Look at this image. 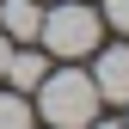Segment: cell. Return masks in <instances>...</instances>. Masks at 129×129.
<instances>
[{
	"instance_id": "30bf717a",
	"label": "cell",
	"mask_w": 129,
	"mask_h": 129,
	"mask_svg": "<svg viewBox=\"0 0 129 129\" xmlns=\"http://www.w3.org/2000/svg\"><path fill=\"white\" fill-rule=\"evenodd\" d=\"M123 129H129V123H123Z\"/></svg>"
},
{
	"instance_id": "52a82bcc",
	"label": "cell",
	"mask_w": 129,
	"mask_h": 129,
	"mask_svg": "<svg viewBox=\"0 0 129 129\" xmlns=\"http://www.w3.org/2000/svg\"><path fill=\"white\" fill-rule=\"evenodd\" d=\"M105 12H111V25L129 31V0H105Z\"/></svg>"
},
{
	"instance_id": "3957f363",
	"label": "cell",
	"mask_w": 129,
	"mask_h": 129,
	"mask_svg": "<svg viewBox=\"0 0 129 129\" xmlns=\"http://www.w3.org/2000/svg\"><path fill=\"white\" fill-rule=\"evenodd\" d=\"M92 86H99V99L129 105V49H105L99 68H92Z\"/></svg>"
},
{
	"instance_id": "277c9868",
	"label": "cell",
	"mask_w": 129,
	"mask_h": 129,
	"mask_svg": "<svg viewBox=\"0 0 129 129\" xmlns=\"http://www.w3.org/2000/svg\"><path fill=\"white\" fill-rule=\"evenodd\" d=\"M37 25H43L37 0H0V31L6 37H37Z\"/></svg>"
},
{
	"instance_id": "9c48e42d",
	"label": "cell",
	"mask_w": 129,
	"mask_h": 129,
	"mask_svg": "<svg viewBox=\"0 0 129 129\" xmlns=\"http://www.w3.org/2000/svg\"><path fill=\"white\" fill-rule=\"evenodd\" d=\"M86 129H123V123H86Z\"/></svg>"
},
{
	"instance_id": "5b68a950",
	"label": "cell",
	"mask_w": 129,
	"mask_h": 129,
	"mask_svg": "<svg viewBox=\"0 0 129 129\" xmlns=\"http://www.w3.org/2000/svg\"><path fill=\"white\" fill-rule=\"evenodd\" d=\"M43 74H49V61H43L37 49H25V55H6V68H0V80H12V86H37Z\"/></svg>"
},
{
	"instance_id": "6da1fadb",
	"label": "cell",
	"mask_w": 129,
	"mask_h": 129,
	"mask_svg": "<svg viewBox=\"0 0 129 129\" xmlns=\"http://www.w3.org/2000/svg\"><path fill=\"white\" fill-rule=\"evenodd\" d=\"M37 92H43V117H49V129H86L92 117H99V86H92V74H80V68L43 74Z\"/></svg>"
},
{
	"instance_id": "7a4b0ae2",
	"label": "cell",
	"mask_w": 129,
	"mask_h": 129,
	"mask_svg": "<svg viewBox=\"0 0 129 129\" xmlns=\"http://www.w3.org/2000/svg\"><path fill=\"white\" fill-rule=\"evenodd\" d=\"M37 37H43V49H55V55H92V43H99V12L92 6H55V12H43V25H37Z\"/></svg>"
},
{
	"instance_id": "8992f818",
	"label": "cell",
	"mask_w": 129,
	"mask_h": 129,
	"mask_svg": "<svg viewBox=\"0 0 129 129\" xmlns=\"http://www.w3.org/2000/svg\"><path fill=\"white\" fill-rule=\"evenodd\" d=\"M0 129H31V105L19 92H0Z\"/></svg>"
},
{
	"instance_id": "ba28073f",
	"label": "cell",
	"mask_w": 129,
	"mask_h": 129,
	"mask_svg": "<svg viewBox=\"0 0 129 129\" xmlns=\"http://www.w3.org/2000/svg\"><path fill=\"white\" fill-rule=\"evenodd\" d=\"M6 55H12V49H6V31H0V68H6Z\"/></svg>"
}]
</instances>
